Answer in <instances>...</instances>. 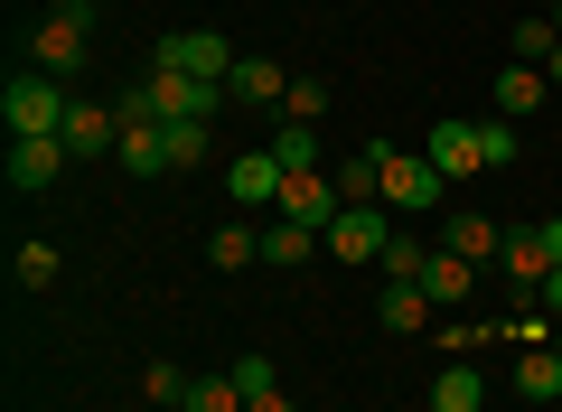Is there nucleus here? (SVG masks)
<instances>
[{
  "mask_svg": "<svg viewBox=\"0 0 562 412\" xmlns=\"http://www.w3.org/2000/svg\"><path fill=\"white\" fill-rule=\"evenodd\" d=\"M422 159L460 188V178L506 169V159H516V122H431V132H422Z\"/></svg>",
  "mask_w": 562,
  "mask_h": 412,
  "instance_id": "f257e3e1",
  "label": "nucleus"
},
{
  "mask_svg": "<svg viewBox=\"0 0 562 412\" xmlns=\"http://www.w3.org/2000/svg\"><path fill=\"white\" fill-rule=\"evenodd\" d=\"M85 57H94V0H57V10L38 20V38H29V66L66 85Z\"/></svg>",
  "mask_w": 562,
  "mask_h": 412,
  "instance_id": "f03ea898",
  "label": "nucleus"
},
{
  "mask_svg": "<svg viewBox=\"0 0 562 412\" xmlns=\"http://www.w3.org/2000/svg\"><path fill=\"white\" fill-rule=\"evenodd\" d=\"M0 122H10V141H29V132H66V85L57 76H10L0 85Z\"/></svg>",
  "mask_w": 562,
  "mask_h": 412,
  "instance_id": "7ed1b4c3",
  "label": "nucleus"
},
{
  "mask_svg": "<svg viewBox=\"0 0 562 412\" xmlns=\"http://www.w3.org/2000/svg\"><path fill=\"white\" fill-rule=\"evenodd\" d=\"M140 85H150V113H160V122H216L225 103H235V94H225V85L188 76V66H150V76H140Z\"/></svg>",
  "mask_w": 562,
  "mask_h": 412,
  "instance_id": "20e7f679",
  "label": "nucleus"
},
{
  "mask_svg": "<svg viewBox=\"0 0 562 412\" xmlns=\"http://www.w3.org/2000/svg\"><path fill=\"white\" fill-rule=\"evenodd\" d=\"M375 178H384V207H394V216H413V207H441V197H450V178L431 169L422 151H375Z\"/></svg>",
  "mask_w": 562,
  "mask_h": 412,
  "instance_id": "39448f33",
  "label": "nucleus"
},
{
  "mask_svg": "<svg viewBox=\"0 0 562 412\" xmlns=\"http://www.w3.org/2000/svg\"><path fill=\"white\" fill-rule=\"evenodd\" d=\"M553 263H562V225H506V254H497V272L516 281L525 300L553 281Z\"/></svg>",
  "mask_w": 562,
  "mask_h": 412,
  "instance_id": "423d86ee",
  "label": "nucleus"
},
{
  "mask_svg": "<svg viewBox=\"0 0 562 412\" xmlns=\"http://www.w3.org/2000/svg\"><path fill=\"white\" fill-rule=\"evenodd\" d=\"M338 207H347V197H338V178H319V169H291V178H281V207H272V216L310 225V235L328 244V225H338Z\"/></svg>",
  "mask_w": 562,
  "mask_h": 412,
  "instance_id": "0eeeda50",
  "label": "nucleus"
},
{
  "mask_svg": "<svg viewBox=\"0 0 562 412\" xmlns=\"http://www.w3.org/2000/svg\"><path fill=\"white\" fill-rule=\"evenodd\" d=\"M384 244H394V207H338V225H328L338 263H384Z\"/></svg>",
  "mask_w": 562,
  "mask_h": 412,
  "instance_id": "6e6552de",
  "label": "nucleus"
},
{
  "mask_svg": "<svg viewBox=\"0 0 562 412\" xmlns=\"http://www.w3.org/2000/svg\"><path fill=\"white\" fill-rule=\"evenodd\" d=\"M150 57H160V66H188V76H206V85L235 76V47H225L216 29H179V38H160Z\"/></svg>",
  "mask_w": 562,
  "mask_h": 412,
  "instance_id": "1a4fd4ad",
  "label": "nucleus"
},
{
  "mask_svg": "<svg viewBox=\"0 0 562 412\" xmlns=\"http://www.w3.org/2000/svg\"><path fill=\"white\" fill-rule=\"evenodd\" d=\"M66 159H113L122 151V113L113 103H66Z\"/></svg>",
  "mask_w": 562,
  "mask_h": 412,
  "instance_id": "9d476101",
  "label": "nucleus"
},
{
  "mask_svg": "<svg viewBox=\"0 0 562 412\" xmlns=\"http://www.w3.org/2000/svg\"><path fill=\"white\" fill-rule=\"evenodd\" d=\"M441 254H460V263H497V254H506V225L479 216V207H441Z\"/></svg>",
  "mask_w": 562,
  "mask_h": 412,
  "instance_id": "9b49d317",
  "label": "nucleus"
},
{
  "mask_svg": "<svg viewBox=\"0 0 562 412\" xmlns=\"http://www.w3.org/2000/svg\"><path fill=\"white\" fill-rule=\"evenodd\" d=\"M57 169H66V141H57V132H29V141H10V159H0V178H10L20 197H38Z\"/></svg>",
  "mask_w": 562,
  "mask_h": 412,
  "instance_id": "f8f14e48",
  "label": "nucleus"
},
{
  "mask_svg": "<svg viewBox=\"0 0 562 412\" xmlns=\"http://www.w3.org/2000/svg\"><path fill=\"white\" fill-rule=\"evenodd\" d=\"M375 319H384V337H431V291L422 281H384V300H375Z\"/></svg>",
  "mask_w": 562,
  "mask_h": 412,
  "instance_id": "ddd939ff",
  "label": "nucleus"
},
{
  "mask_svg": "<svg viewBox=\"0 0 562 412\" xmlns=\"http://www.w3.org/2000/svg\"><path fill=\"white\" fill-rule=\"evenodd\" d=\"M281 178L291 169H281L272 151H244L235 169H225V197H235V207H281Z\"/></svg>",
  "mask_w": 562,
  "mask_h": 412,
  "instance_id": "4468645a",
  "label": "nucleus"
},
{
  "mask_svg": "<svg viewBox=\"0 0 562 412\" xmlns=\"http://www.w3.org/2000/svg\"><path fill=\"white\" fill-rule=\"evenodd\" d=\"M122 169L132 178H169V122H122Z\"/></svg>",
  "mask_w": 562,
  "mask_h": 412,
  "instance_id": "2eb2a0df",
  "label": "nucleus"
},
{
  "mask_svg": "<svg viewBox=\"0 0 562 412\" xmlns=\"http://www.w3.org/2000/svg\"><path fill=\"white\" fill-rule=\"evenodd\" d=\"M543 94H553V76H543V66H497V122L543 113Z\"/></svg>",
  "mask_w": 562,
  "mask_h": 412,
  "instance_id": "dca6fc26",
  "label": "nucleus"
},
{
  "mask_svg": "<svg viewBox=\"0 0 562 412\" xmlns=\"http://www.w3.org/2000/svg\"><path fill=\"white\" fill-rule=\"evenodd\" d=\"M225 94H235V103H281V94H291V66H281V57H235Z\"/></svg>",
  "mask_w": 562,
  "mask_h": 412,
  "instance_id": "f3484780",
  "label": "nucleus"
},
{
  "mask_svg": "<svg viewBox=\"0 0 562 412\" xmlns=\"http://www.w3.org/2000/svg\"><path fill=\"white\" fill-rule=\"evenodd\" d=\"M469 281H479V263H460V254H441V244H431V263H422V291H431V310H460Z\"/></svg>",
  "mask_w": 562,
  "mask_h": 412,
  "instance_id": "a211bd4d",
  "label": "nucleus"
},
{
  "mask_svg": "<svg viewBox=\"0 0 562 412\" xmlns=\"http://www.w3.org/2000/svg\"><path fill=\"white\" fill-rule=\"evenodd\" d=\"M516 393L525 403H562V347H525L516 356Z\"/></svg>",
  "mask_w": 562,
  "mask_h": 412,
  "instance_id": "6ab92c4d",
  "label": "nucleus"
},
{
  "mask_svg": "<svg viewBox=\"0 0 562 412\" xmlns=\"http://www.w3.org/2000/svg\"><path fill=\"white\" fill-rule=\"evenodd\" d=\"M206 263H216V272H254L262 263V225H216V235H206Z\"/></svg>",
  "mask_w": 562,
  "mask_h": 412,
  "instance_id": "aec40b11",
  "label": "nucleus"
},
{
  "mask_svg": "<svg viewBox=\"0 0 562 412\" xmlns=\"http://www.w3.org/2000/svg\"><path fill=\"white\" fill-rule=\"evenodd\" d=\"M431 412H487L479 366H441V375H431Z\"/></svg>",
  "mask_w": 562,
  "mask_h": 412,
  "instance_id": "412c9836",
  "label": "nucleus"
},
{
  "mask_svg": "<svg viewBox=\"0 0 562 412\" xmlns=\"http://www.w3.org/2000/svg\"><path fill=\"white\" fill-rule=\"evenodd\" d=\"M310 244H319V235H310V225H291V216H272V225H262V263H272V272H301V263H310Z\"/></svg>",
  "mask_w": 562,
  "mask_h": 412,
  "instance_id": "4be33fe9",
  "label": "nucleus"
},
{
  "mask_svg": "<svg viewBox=\"0 0 562 412\" xmlns=\"http://www.w3.org/2000/svg\"><path fill=\"white\" fill-rule=\"evenodd\" d=\"M188 385H198V375H188L179 356H150V366H140V393H150V403H169V412L188 403Z\"/></svg>",
  "mask_w": 562,
  "mask_h": 412,
  "instance_id": "5701e85b",
  "label": "nucleus"
},
{
  "mask_svg": "<svg viewBox=\"0 0 562 412\" xmlns=\"http://www.w3.org/2000/svg\"><path fill=\"white\" fill-rule=\"evenodd\" d=\"M10 272H20V291H47V281L66 272V254H57V244H38V235H29L20 254H10Z\"/></svg>",
  "mask_w": 562,
  "mask_h": 412,
  "instance_id": "b1692460",
  "label": "nucleus"
},
{
  "mask_svg": "<svg viewBox=\"0 0 562 412\" xmlns=\"http://www.w3.org/2000/svg\"><path fill=\"white\" fill-rule=\"evenodd\" d=\"M206 151H216V122H169V178H179V169H198Z\"/></svg>",
  "mask_w": 562,
  "mask_h": 412,
  "instance_id": "393cba45",
  "label": "nucleus"
},
{
  "mask_svg": "<svg viewBox=\"0 0 562 412\" xmlns=\"http://www.w3.org/2000/svg\"><path fill=\"white\" fill-rule=\"evenodd\" d=\"M338 197H347V207H384V178H375V151H357V159H347V169H338Z\"/></svg>",
  "mask_w": 562,
  "mask_h": 412,
  "instance_id": "a878e982",
  "label": "nucleus"
},
{
  "mask_svg": "<svg viewBox=\"0 0 562 412\" xmlns=\"http://www.w3.org/2000/svg\"><path fill=\"white\" fill-rule=\"evenodd\" d=\"M179 412H244V385H235V375H198Z\"/></svg>",
  "mask_w": 562,
  "mask_h": 412,
  "instance_id": "bb28decb",
  "label": "nucleus"
},
{
  "mask_svg": "<svg viewBox=\"0 0 562 412\" xmlns=\"http://www.w3.org/2000/svg\"><path fill=\"white\" fill-rule=\"evenodd\" d=\"M272 159H281V169H319V132H310V122H281V132H272Z\"/></svg>",
  "mask_w": 562,
  "mask_h": 412,
  "instance_id": "cd10ccee",
  "label": "nucleus"
},
{
  "mask_svg": "<svg viewBox=\"0 0 562 412\" xmlns=\"http://www.w3.org/2000/svg\"><path fill=\"white\" fill-rule=\"evenodd\" d=\"M506 47H516V66H543V57L562 47V29H553V20H516V38H506Z\"/></svg>",
  "mask_w": 562,
  "mask_h": 412,
  "instance_id": "c85d7f7f",
  "label": "nucleus"
},
{
  "mask_svg": "<svg viewBox=\"0 0 562 412\" xmlns=\"http://www.w3.org/2000/svg\"><path fill=\"white\" fill-rule=\"evenodd\" d=\"M328 113V85L319 76H291V94H281V122H319Z\"/></svg>",
  "mask_w": 562,
  "mask_h": 412,
  "instance_id": "c756f323",
  "label": "nucleus"
},
{
  "mask_svg": "<svg viewBox=\"0 0 562 412\" xmlns=\"http://www.w3.org/2000/svg\"><path fill=\"white\" fill-rule=\"evenodd\" d=\"M422 263H431V244H413L394 225V244H384V281H422Z\"/></svg>",
  "mask_w": 562,
  "mask_h": 412,
  "instance_id": "7c9ffc66",
  "label": "nucleus"
},
{
  "mask_svg": "<svg viewBox=\"0 0 562 412\" xmlns=\"http://www.w3.org/2000/svg\"><path fill=\"white\" fill-rule=\"evenodd\" d=\"M244 385V403H254V393H281V375H272V356H235V366H225Z\"/></svg>",
  "mask_w": 562,
  "mask_h": 412,
  "instance_id": "2f4dec72",
  "label": "nucleus"
},
{
  "mask_svg": "<svg viewBox=\"0 0 562 412\" xmlns=\"http://www.w3.org/2000/svg\"><path fill=\"white\" fill-rule=\"evenodd\" d=\"M244 412H301V403H291V393H254Z\"/></svg>",
  "mask_w": 562,
  "mask_h": 412,
  "instance_id": "473e14b6",
  "label": "nucleus"
},
{
  "mask_svg": "<svg viewBox=\"0 0 562 412\" xmlns=\"http://www.w3.org/2000/svg\"><path fill=\"white\" fill-rule=\"evenodd\" d=\"M543 76H553V94H562V47H553V57H543Z\"/></svg>",
  "mask_w": 562,
  "mask_h": 412,
  "instance_id": "72a5a7b5",
  "label": "nucleus"
},
{
  "mask_svg": "<svg viewBox=\"0 0 562 412\" xmlns=\"http://www.w3.org/2000/svg\"><path fill=\"white\" fill-rule=\"evenodd\" d=\"M553 29H562V0H553Z\"/></svg>",
  "mask_w": 562,
  "mask_h": 412,
  "instance_id": "f704fd0d",
  "label": "nucleus"
},
{
  "mask_svg": "<svg viewBox=\"0 0 562 412\" xmlns=\"http://www.w3.org/2000/svg\"><path fill=\"white\" fill-rule=\"evenodd\" d=\"M553 347H562V329H553Z\"/></svg>",
  "mask_w": 562,
  "mask_h": 412,
  "instance_id": "c9c22d12",
  "label": "nucleus"
}]
</instances>
